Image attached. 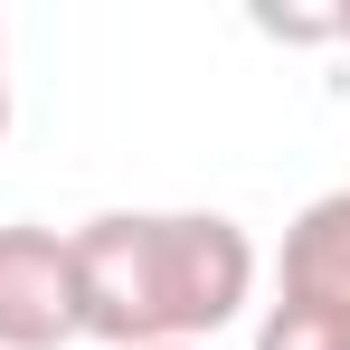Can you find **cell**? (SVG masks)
Wrapping results in <instances>:
<instances>
[{"instance_id": "cell-1", "label": "cell", "mask_w": 350, "mask_h": 350, "mask_svg": "<svg viewBox=\"0 0 350 350\" xmlns=\"http://www.w3.org/2000/svg\"><path fill=\"white\" fill-rule=\"evenodd\" d=\"M76 256V332L114 350H189L237 322L256 284V246L237 218H95L66 237Z\"/></svg>"}, {"instance_id": "cell-5", "label": "cell", "mask_w": 350, "mask_h": 350, "mask_svg": "<svg viewBox=\"0 0 350 350\" xmlns=\"http://www.w3.org/2000/svg\"><path fill=\"white\" fill-rule=\"evenodd\" d=\"M0 133H10V85H0Z\"/></svg>"}, {"instance_id": "cell-3", "label": "cell", "mask_w": 350, "mask_h": 350, "mask_svg": "<svg viewBox=\"0 0 350 350\" xmlns=\"http://www.w3.org/2000/svg\"><path fill=\"white\" fill-rule=\"evenodd\" d=\"M284 293L341 303V312H350V189L312 199V208L293 218V237H284Z\"/></svg>"}, {"instance_id": "cell-6", "label": "cell", "mask_w": 350, "mask_h": 350, "mask_svg": "<svg viewBox=\"0 0 350 350\" xmlns=\"http://www.w3.org/2000/svg\"><path fill=\"white\" fill-rule=\"evenodd\" d=\"M341 38H350V10H341Z\"/></svg>"}, {"instance_id": "cell-2", "label": "cell", "mask_w": 350, "mask_h": 350, "mask_svg": "<svg viewBox=\"0 0 350 350\" xmlns=\"http://www.w3.org/2000/svg\"><path fill=\"white\" fill-rule=\"evenodd\" d=\"M76 341V256L57 228H0V350Z\"/></svg>"}, {"instance_id": "cell-4", "label": "cell", "mask_w": 350, "mask_h": 350, "mask_svg": "<svg viewBox=\"0 0 350 350\" xmlns=\"http://www.w3.org/2000/svg\"><path fill=\"white\" fill-rule=\"evenodd\" d=\"M256 350H350V312H341V303H303V293H284V303L265 312Z\"/></svg>"}]
</instances>
